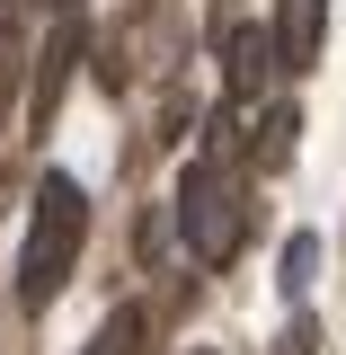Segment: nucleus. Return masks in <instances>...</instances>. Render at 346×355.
Wrapping results in <instances>:
<instances>
[{"mask_svg": "<svg viewBox=\"0 0 346 355\" xmlns=\"http://www.w3.org/2000/svg\"><path fill=\"white\" fill-rule=\"evenodd\" d=\"M80 240H89V196L80 178H44L36 187V214H27V249H18V311H53L71 266H80Z\"/></svg>", "mask_w": 346, "mask_h": 355, "instance_id": "f257e3e1", "label": "nucleus"}, {"mask_svg": "<svg viewBox=\"0 0 346 355\" xmlns=\"http://www.w3.org/2000/svg\"><path fill=\"white\" fill-rule=\"evenodd\" d=\"M71 53H80V27H62V36L44 44V71H36V89H27V107H36V125L62 107V71H71Z\"/></svg>", "mask_w": 346, "mask_h": 355, "instance_id": "39448f33", "label": "nucleus"}, {"mask_svg": "<svg viewBox=\"0 0 346 355\" xmlns=\"http://www.w3.org/2000/svg\"><path fill=\"white\" fill-rule=\"evenodd\" d=\"M275 71H284L275 27H258V18H222V89H231V107L266 98V80H275Z\"/></svg>", "mask_w": 346, "mask_h": 355, "instance_id": "7ed1b4c3", "label": "nucleus"}, {"mask_svg": "<svg viewBox=\"0 0 346 355\" xmlns=\"http://www.w3.org/2000/svg\"><path fill=\"white\" fill-rule=\"evenodd\" d=\"M80 355H142V311H107V320H98V338H89Z\"/></svg>", "mask_w": 346, "mask_h": 355, "instance_id": "0eeeda50", "label": "nucleus"}, {"mask_svg": "<svg viewBox=\"0 0 346 355\" xmlns=\"http://www.w3.org/2000/svg\"><path fill=\"white\" fill-rule=\"evenodd\" d=\"M178 240H187L196 266H231L240 258V240H249V178L231 169L222 151L187 160V178H178Z\"/></svg>", "mask_w": 346, "mask_h": 355, "instance_id": "f03ea898", "label": "nucleus"}, {"mask_svg": "<svg viewBox=\"0 0 346 355\" xmlns=\"http://www.w3.org/2000/svg\"><path fill=\"white\" fill-rule=\"evenodd\" d=\"M275 355H320V320H311V311H293V329L275 338Z\"/></svg>", "mask_w": 346, "mask_h": 355, "instance_id": "1a4fd4ad", "label": "nucleus"}, {"mask_svg": "<svg viewBox=\"0 0 346 355\" xmlns=\"http://www.w3.org/2000/svg\"><path fill=\"white\" fill-rule=\"evenodd\" d=\"M320 36H329V0H284V18H275L284 71H311V62H320Z\"/></svg>", "mask_w": 346, "mask_h": 355, "instance_id": "20e7f679", "label": "nucleus"}, {"mask_svg": "<svg viewBox=\"0 0 346 355\" xmlns=\"http://www.w3.org/2000/svg\"><path fill=\"white\" fill-rule=\"evenodd\" d=\"M44 9H71V0H44Z\"/></svg>", "mask_w": 346, "mask_h": 355, "instance_id": "9d476101", "label": "nucleus"}, {"mask_svg": "<svg viewBox=\"0 0 346 355\" xmlns=\"http://www.w3.org/2000/svg\"><path fill=\"white\" fill-rule=\"evenodd\" d=\"M258 125H266V133H249V160H258V169H284V160H293V125H302V116H293V107H266Z\"/></svg>", "mask_w": 346, "mask_h": 355, "instance_id": "423d86ee", "label": "nucleus"}, {"mask_svg": "<svg viewBox=\"0 0 346 355\" xmlns=\"http://www.w3.org/2000/svg\"><path fill=\"white\" fill-rule=\"evenodd\" d=\"M275 275H284V293L302 302V293H311V275H320V231H293V240H284V266H275Z\"/></svg>", "mask_w": 346, "mask_h": 355, "instance_id": "6e6552de", "label": "nucleus"}]
</instances>
